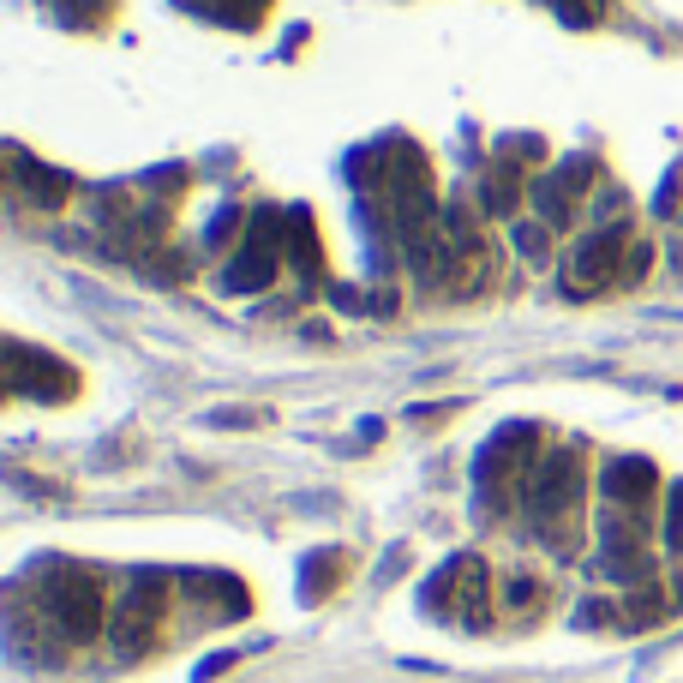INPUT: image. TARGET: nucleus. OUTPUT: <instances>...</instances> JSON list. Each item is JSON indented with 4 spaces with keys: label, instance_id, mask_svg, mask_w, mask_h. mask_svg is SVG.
Instances as JSON below:
<instances>
[{
    "label": "nucleus",
    "instance_id": "obj_11",
    "mask_svg": "<svg viewBox=\"0 0 683 683\" xmlns=\"http://www.w3.org/2000/svg\"><path fill=\"white\" fill-rule=\"evenodd\" d=\"M600 486H606V498H612V504H624V510H642V504L654 498L660 474H654V462H648V456H618V462H606Z\"/></svg>",
    "mask_w": 683,
    "mask_h": 683
},
{
    "label": "nucleus",
    "instance_id": "obj_5",
    "mask_svg": "<svg viewBox=\"0 0 683 683\" xmlns=\"http://www.w3.org/2000/svg\"><path fill=\"white\" fill-rule=\"evenodd\" d=\"M534 450H540V432H534V426H522V420H516V426H504V432L480 450V468H474V474H480V492L492 498V510L504 504V492H510V486H522V480L540 468V462H534Z\"/></svg>",
    "mask_w": 683,
    "mask_h": 683
},
{
    "label": "nucleus",
    "instance_id": "obj_13",
    "mask_svg": "<svg viewBox=\"0 0 683 683\" xmlns=\"http://www.w3.org/2000/svg\"><path fill=\"white\" fill-rule=\"evenodd\" d=\"M480 186H486V192H480V210H486V216H516V210H522V162H516V156H498Z\"/></svg>",
    "mask_w": 683,
    "mask_h": 683
},
{
    "label": "nucleus",
    "instance_id": "obj_12",
    "mask_svg": "<svg viewBox=\"0 0 683 683\" xmlns=\"http://www.w3.org/2000/svg\"><path fill=\"white\" fill-rule=\"evenodd\" d=\"M12 186H18L30 204H42V210H60V204L72 198V180H66L60 168H42V162H30L24 150H12Z\"/></svg>",
    "mask_w": 683,
    "mask_h": 683
},
{
    "label": "nucleus",
    "instance_id": "obj_21",
    "mask_svg": "<svg viewBox=\"0 0 683 683\" xmlns=\"http://www.w3.org/2000/svg\"><path fill=\"white\" fill-rule=\"evenodd\" d=\"M270 414H258V408H222V414H210V426H264Z\"/></svg>",
    "mask_w": 683,
    "mask_h": 683
},
{
    "label": "nucleus",
    "instance_id": "obj_8",
    "mask_svg": "<svg viewBox=\"0 0 683 683\" xmlns=\"http://www.w3.org/2000/svg\"><path fill=\"white\" fill-rule=\"evenodd\" d=\"M6 390L12 396H54V402H66V396H78V378H72V366H60V360H48V354H30L24 342H6Z\"/></svg>",
    "mask_w": 683,
    "mask_h": 683
},
{
    "label": "nucleus",
    "instance_id": "obj_16",
    "mask_svg": "<svg viewBox=\"0 0 683 683\" xmlns=\"http://www.w3.org/2000/svg\"><path fill=\"white\" fill-rule=\"evenodd\" d=\"M288 228H294V234H288V246H282V252L294 258V270H318V234H312V216H306V210H294V216H288Z\"/></svg>",
    "mask_w": 683,
    "mask_h": 683
},
{
    "label": "nucleus",
    "instance_id": "obj_18",
    "mask_svg": "<svg viewBox=\"0 0 683 683\" xmlns=\"http://www.w3.org/2000/svg\"><path fill=\"white\" fill-rule=\"evenodd\" d=\"M516 252L540 264V258L552 252V240H546V222H516Z\"/></svg>",
    "mask_w": 683,
    "mask_h": 683
},
{
    "label": "nucleus",
    "instance_id": "obj_20",
    "mask_svg": "<svg viewBox=\"0 0 683 683\" xmlns=\"http://www.w3.org/2000/svg\"><path fill=\"white\" fill-rule=\"evenodd\" d=\"M552 6H558L570 24H594V18L606 12V0H552Z\"/></svg>",
    "mask_w": 683,
    "mask_h": 683
},
{
    "label": "nucleus",
    "instance_id": "obj_10",
    "mask_svg": "<svg viewBox=\"0 0 683 683\" xmlns=\"http://www.w3.org/2000/svg\"><path fill=\"white\" fill-rule=\"evenodd\" d=\"M402 252H408V270L432 288V282H450L456 270H462V252H456V240L444 234V228H402Z\"/></svg>",
    "mask_w": 683,
    "mask_h": 683
},
{
    "label": "nucleus",
    "instance_id": "obj_7",
    "mask_svg": "<svg viewBox=\"0 0 683 683\" xmlns=\"http://www.w3.org/2000/svg\"><path fill=\"white\" fill-rule=\"evenodd\" d=\"M600 570L612 582H648L654 576V558L642 546V516L636 510H612L606 528H600Z\"/></svg>",
    "mask_w": 683,
    "mask_h": 683
},
{
    "label": "nucleus",
    "instance_id": "obj_22",
    "mask_svg": "<svg viewBox=\"0 0 683 683\" xmlns=\"http://www.w3.org/2000/svg\"><path fill=\"white\" fill-rule=\"evenodd\" d=\"M666 540L683 552V480L672 486V510H666Z\"/></svg>",
    "mask_w": 683,
    "mask_h": 683
},
{
    "label": "nucleus",
    "instance_id": "obj_6",
    "mask_svg": "<svg viewBox=\"0 0 683 683\" xmlns=\"http://www.w3.org/2000/svg\"><path fill=\"white\" fill-rule=\"evenodd\" d=\"M426 612H462L468 630L486 624V564L480 558H450L426 582Z\"/></svg>",
    "mask_w": 683,
    "mask_h": 683
},
{
    "label": "nucleus",
    "instance_id": "obj_4",
    "mask_svg": "<svg viewBox=\"0 0 683 683\" xmlns=\"http://www.w3.org/2000/svg\"><path fill=\"white\" fill-rule=\"evenodd\" d=\"M624 252H636V246H630V222H600V228L564 258V288H570V294H600V288L624 282Z\"/></svg>",
    "mask_w": 683,
    "mask_h": 683
},
{
    "label": "nucleus",
    "instance_id": "obj_23",
    "mask_svg": "<svg viewBox=\"0 0 683 683\" xmlns=\"http://www.w3.org/2000/svg\"><path fill=\"white\" fill-rule=\"evenodd\" d=\"M234 222H240V210H222V216L210 222V234H204V240H210V246H222V240L234 234Z\"/></svg>",
    "mask_w": 683,
    "mask_h": 683
},
{
    "label": "nucleus",
    "instance_id": "obj_9",
    "mask_svg": "<svg viewBox=\"0 0 683 683\" xmlns=\"http://www.w3.org/2000/svg\"><path fill=\"white\" fill-rule=\"evenodd\" d=\"M582 180H594V162H588V156H582V162L570 156L558 174H540V180L528 186L534 204H540V216H546V228H570V222H576V204H582V192H588Z\"/></svg>",
    "mask_w": 683,
    "mask_h": 683
},
{
    "label": "nucleus",
    "instance_id": "obj_1",
    "mask_svg": "<svg viewBox=\"0 0 683 683\" xmlns=\"http://www.w3.org/2000/svg\"><path fill=\"white\" fill-rule=\"evenodd\" d=\"M522 498H528V516H534V534L558 552H570L576 540L564 534V522H576L582 510V456L576 450H552L528 480H522Z\"/></svg>",
    "mask_w": 683,
    "mask_h": 683
},
{
    "label": "nucleus",
    "instance_id": "obj_14",
    "mask_svg": "<svg viewBox=\"0 0 683 683\" xmlns=\"http://www.w3.org/2000/svg\"><path fill=\"white\" fill-rule=\"evenodd\" d=\"M186 594H198L204 606H210V618L222 624V618H246V588L234 582V576H210V570H198V576H186Z\"/></svg>",
    "mask_w": 683,
    "mask_h": 683
},
{
    "label": "nucleus",
    "instance_id": "obj_3",
    "mask_svg": "<svg viewBox=\"0 0 683 683\" xmlns=\"http://www.w3.org/2000/svg\"><path fill=\"white\" fill-rule=\"evenodd\" d=\"M162 612H168V576H156V570L132 576L120 612L108 618V642H114L126 660L144 654V648H156V636H162Z\"/></svg>",
    "mask_w": 683,
    "mask_h": 683
},
{
    "label": "nucleus",
    "instance_id": "obj_15",
    "mask_svg": "<svg viewBox=\"0 0 683 683\" xmlns=\"http://www.w3.org/2000/svg\"><path fill=\"white\" fill-rule=\"evenodd\" d=\"M234 294H258V288H270L276 282V246H258V240H246L240 246V258L228 264V276H222Z\"/></svg>",
    "mask_w": 683,
    "mask_h": 683
},
{
    "label": "nucleus",
    "instance_id": "obj_19",
    "mask_svg": "<svg viewBox=\"0 0 683 683\" xmlns=\"http://www.w3.org/2000/svg\"><path fill=\"white\" fill-rule=\"evenodd\" d=\"M540 600H546V588H540L534 576H516V582H510V606H516V612H528V606H540Z\"/></svg>",
    "mask_w": 683,
    "mask_h": 683
},
{
    "label": "nucleus",
    "instance_id": "obj_2",
    "mask_svg": "<svg viewBox=\"0 0 683 683\" xmlns=\"http://www.w3.org/2000/svg\"><path fill=\"white\" fill-rule=\"evenodd\" d=\"M42 612L54 618V630L66 642H90L108 618H102V582L90 570H72V564H54L48 582H42Z\"/></svg>",
    "mask_w": 683,
    "mask_h": 683
},
{
    "label": "nucleus",
    "instance_id": "obj_17",
    "mask_svg": "<svg viewBox=\"0 0 683 683\" xmlns=\"http://www.w3.org/2000/svg\"><path fill=\"white\" fill-rule=\"evenodd\" d=\"M330 582H342V558L336 552H312L306 558V576H300V600H324Z\"/></svg>",
    "mask_w": 683,
    "mask_h": 683
}]
</instances>
